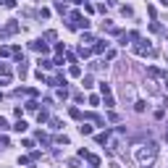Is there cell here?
Returning a JSON list of instances; mask_svg holds the SVG:
<instances>
[{
    "mask_svg": "<svg viewBox=\"0 0 168 168\" xmlns=\"http://www.w3.org/2000/svg\"><path fill=\"white\" fill-rule=\"evenodd\" d=\"M160 3H163V5H168V0H160Z\"/></svg>",
    "mask_w": 168,
    "mask_h": 168,
    "instance_id": "cell-4",
    "label": "cell"
},
{
    "mask_svg": "<svg viewBox=\"0 0 168 168\" xmlns=\"http://www.w3.org/2000/svg\"><path fill=\"white\" fill-rule=\"evenodd\" d=\"M137 158H139V163H152V160H155V147L150 144V150H139Z\"/></svg>",
    "mask_w": 168,
    "mask_h": 168,
    "instance_id": "cell-1",
    "label": "cell"
},
{
    "mask_svg": "<svg viewBox=\"0 0 168 168\" xmlns=\"http://www.w3.org/2000/svg\"><path fill=\"white\" fill-rule=\"evenodd\" d=\"M13 129H16V131H26V123H24V121H19L16 126H13Z\"/></svg>",
    "mask_w": 168,
    "mask_h": 168,
    "instance_id": "cell-3",
    "label": "cell"
},
{
    "mask_svg": "<svg viewBox=\"0 0 168 168\" xmlns=\"http://www.w3.org/2000/svg\"><path fill=\"white\" fill-rule=\"evenodd\" d=\"M87 24H89V21L82 19V13H74V16H71V26H74V29H82V26L87 29Z\"/></svg>",
    "mask_w": 168,
    "mask_h": 168,
    "instance_id": "cell-2",
    "label": "cell"
}]
</instances>
